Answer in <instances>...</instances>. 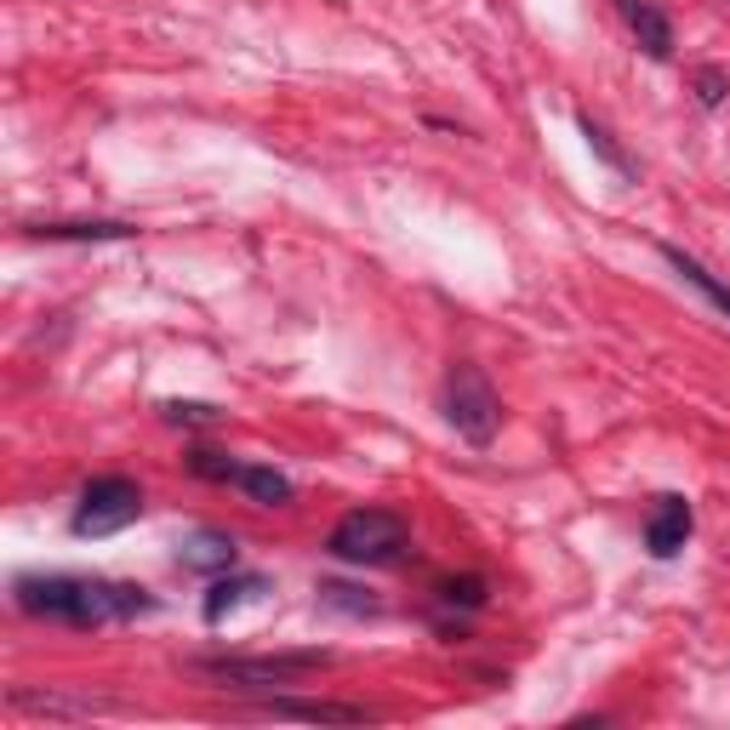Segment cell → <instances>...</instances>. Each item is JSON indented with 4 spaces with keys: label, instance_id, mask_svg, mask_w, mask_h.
Listing matches in <instances>:
<instances>
[{
    "label": "cell",
    "instance_id": "cell-1",
    "mask_svg": "<svg viewBox=\"0 0 730 730\" xmlns=\"http://www.w3.org/2000/svg\"><path fill=\"white\" fill-rule=\"evenodd\" d=\"M23 616H52L69 627H97V622H132L149 616L160 600L132 582H104V576H18L12 588Z\"/></svg>",
    "mask_w": 730,
    "mask_h": 730
},
{
    "label": "cell",
    "instance_id": "cell-2",
    "mask_svg": "<svg viewBox=\"0 0 730 730\" xmlns=\"http://www.w3.org/2000/svg\"><path fill=\"white\" fill-rule=\"evenodd\" d=\"M325 548L349 565H395L406 559V519L388 508H354L331 525Z\"/></svg>",
    "mask_w": 730,
    "mask_h": 730
},
{
    "label": "cell",
    "instance_id": "cell-3",
    "mask_svg": "<svg viewBox=\"0 0 730 730\" xmlns=\"http://www.w3.org/2000/svg\"><path fill=\"white\" fill-rule=\"evenodd\" d=\"M446 417H451V428L463 434L468 446H491L497 440V428H503V400H497V388H491V377H485L479 366H451V377H446Z\"/></svg>",
    "mask_w": 730,
    "mask_h": 730
},
{
    "label": "cell",
    "instance_id": "cell-4",
    "mask_svg": "<svg viewBox=\"0 0 730 730\" xmlns=\"http://www.w3.org/2000/svg\"><path fill=\"white\" fill-rule=\"evenodd\" d=\"M143 514V485L137 479H120V474H104L80 491V508H75V537H115L132 519Z\"/></svg>",
    "mask_w": 730,
    "mask_h": 730
},
{
    "label": "cell",
    "instance_id": "cell-5",
    "mask_svg": "<svg viewBox=\"0 0 730 730\" xmlns=\"http://www.w3.org/2000/svg\"><path fill=\"white\" fill-rule=\"evenodd\" d=\"M325 651H291V656H212V662H194L212 679H228V685H291L314 668H325Z\"/></svg>",
    "mask_w": 730,
    "mask_h": 730
},
{
    "label": "cell",
    "instance_id": "cell-6",
    "mask_svg": "<svg viewBox=\"0 0 730 730\" xmlns=\"http://www.w3.org/2000/svg\"><path fill=\"white\" fill-rule=\"evenodd\" d=\"M691 503L685 497H656V508H651V519H645V548L656 554V559H673L679 548L691 543Z\"/></svg>",
    "mask_w": 730,
    "mask_h": 730
},
{
    "label": "cell",
    "instance_id": "cell-7",
    "mask_svg": "<svg viewBox=\"0 0 730 730\" xmlns=\"http://www.w3.org/2000/svg\"><path fill=\"white\" fill-rule=\"evenodd\" d=\"M263 713H274V719H309V724H366V708H354V702H309V697H274V702H263Z\"/></svg>",
    "mask_w": 730,
    "mask_h": 730
},
{
    "label": "cell",
    "instance_id": "cell-8",
    "mask_svg": "<svg viewBox=\"0 0 730 730\" xmlns=\"http://www.w3.org/2000/svg\"><path fill=\"white\" fill-rule=\"evenodd\" d=\"M622 7V18H627V29H634V40L645 46V58H673V23L651 7V0H616Z\"/></svg>",
    "mask_w": 730,
    "mask_h": 730
},
{
    "label": "cell",
    "instance_id": "cell-9",
    "mask_svg": "<svg viewBox=\"0 0 730 730\" xmlns=\"http://www.w3.org/2000/svg\"><path fill=\"white\" fill-rule=\"evenodd\" d=\"M263 594H269V576H257V571L223 576V582H212V594H206L201 616H206V622H223L228 611H240V605H246V600H263Z\"/></svg>",
    "mask_w": 730,
    "mask_h": 730
},
{
    "label": "cell",
    "instance_id": "cell-10",
    "mask_svg": "<svg viewBox=\"0 0 730 730\" xmlns=\"http://www.w3.org/2000/svg\"><path fill=\"white\" fill-rule=\"evenodd\" d=\"M234 537L228 531H194V537L183 543V571H234Z\"/></svg>",
    "mask_w": 730,
    "mask_h": 730
},
{
    "label": "cell",
    "instance_id": "cell-11",
    "mask_svg": "<svg viewBox=\"0 0 730 730\" xmlns=\"http://www.w3.org/2000/svg\"><path fill=\"white\" fill-rule=\"evenodd\" d=\"M234 485H240V491H246L257 508H285L291 497H298V485H291L280 468H257V463H240Z\"/></svg>",
    "mask_w": 730,
    "mask_h": 730
},
{
    "label": "cell",
    "instance_id": "cell-12",
    "mask_svg": "<svg viewBox=\"0 0 730 730\" xmlns=\"http://www.w3.org/2000/svg\"><path fill=\"white\" fill-rule=\"evenodd\" d=\"M662 257H668V269H673V274H685V280H691V285L702 291V298H708V303H713L719 314H730V285H719V280H713V274H708V269H702V263H697L691 252H679V246H662Z\"/></svg>",
    "mask_w": 730,
    "mask_h": 730
},
{
    "label": "cell",
    "instance_id": "cell-13",
    "mask_svg": "<svg viewBox=\"0 0 730 730\" xmlns=\"http://www.w3.org/2000/svg\"><path fill=\"white\" fill-rule=\"evenodd\" d=\"M35 240H132V223H29Z\"/></svg>",
    "mask_w": 730,
    "mask_h": 730
},
{
    "label": "cell",
    "instance_id": "cell-14",
    "mask_svg": "<svg viewBox=\"0 0 730 730\" xmlns=\"http://www.w3.org/2000/svg\"><path fill=\"white\" fill-rule=\"evenodd\" d=\"M576 126H582V137H588V149H594V155H600V160H605L616 177H640V172H634V160H627V155L616 149V137H611V132H605L594 115H576Z\"/></svg>",
    "mask_w": 730,
    "mask_h": 730
},
{
    "label": "cell",
    "instance_id": "cell-15",
    "mask_svg": "<svg viewBox=\"0 0 730 730\" xmlns=\"http://www.w3.org/2000/svg\"><path fill=\"white\" fill-rule=\"evenodd\" d=\"M434 594H440V605H451V611H479L485 600H491V582L485 576H446Z\"/></svg>",
    "mask_w": 730,
    "mask_h": 730
},
{
    "label": "cell",
    "instance_id": "cell-16",
    "mask_svg": "<svg viewBox=\"0 0 730 730\" xmlns=\"http://www.w3.org/2000/svg\"><path fill=\"white\" fill-rule=\"evenodd\" d=\"M320 605L349 611V616H377V600H366L360 588H349V582H320Z\"/></svg>",
    "mask_w": 730,
    "mask_h": 730
},
{
    "label": "cell",
    "instance_id": "cell-17",
    "mask_svg": "<svg viewBox=\"0 0 730 730\" xmlns=\"http://www.w3.org/2000/svg\"><path fill=\"white\" fill-rule=\"evenodd\" d=\"M188 474H201V479H212V485H234V474H240V463L234 457H223V451H194L188 457Z\"/></svg>",
    "mask_w": 730,
    "mask_h": 730
},
{
    "label": "cell",
    "instance_id": "cell-18",
    "mask_svg": "<svg viewBox=\"0 0 730 730\" xmlns=\"http://www.w3.org/2000/svg\"><path fill=\"white\" fill-rule=\"evenodd\" d=\"M12 708H23V713H52V719H75V713H91L86 702H64V697H35V691H12Z\"/></svg>",
    "mask_w": 730,
    "mask_h": 730
},
{
    "label": "cell",
    "instance_id": "cell-19",
    "mask_svg": "<svg viewBox=\"0 0 730 730\" xmlns=\"http://www.w3.org/2000/svg\"><path fill=\"white\" fill-rule=\"evenodd\" d=\"M691 86H697V104H702V109H719L724 97H730V75L713 69V64H702V69L691 75Z\"/></svg>",
    "mask_w": 730,
    "mask_h": 730
},
{
    "label": "cell",
    "instance_id": "cell-20",
    "mask_svg": "<svg viewBox=\"0 0 730 730\" xmlns=\"http://www.w3.org/2000/svg\"><path fill=\"white\" fill-rule=\"evenodd\" d=\"M160 417L177 422V428H206V422H217V406H206V400H166Z\"/></svg>",
    "mask_w": 730,
    "mask_h": 730
}]
</instances>
